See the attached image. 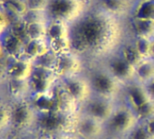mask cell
I'll use <instances>...</instances> for the list:
<instances>
[{
    "label": "cell",
    "mask_w": 154,
    "mask_h": 139,
    "mask_svg": "<svg viewBox=\"0 0 154 139\" xmlns=\"http://www.w3.org/2000/svg\"><path fill=\"white\" fill-rule=\"evenodd\" d=\"M130 37L128 20L110 14L93 0L85 13L70 25L72 51L84 58L87 70L103 65Z\"/></svg>",
    "instance_id": "6da1fadb"
},
{
    "label": "cell",
    "mask_w": 154,
    "mask_h": 139,
    "mask_svg": "<svg viewBox=\"0 0 154 139\" xmlns=\"http://www.w3.org/2000/svg\"><path fill=\"white\" fill-rule=\"evenodd\" d=\"M78 117L79 114H69L62 111L36 113L32 129L45 139L67 135L72 131H75Z\"/></svg>",
    "instance_id": "7a4b0ae2"
},
{
    "label": "cell",
    "mask_w": 154,
    "mask_h": 139,
    "mask_svg": "<svg viewBox=\"0 0 154 139\" xmlns=\"http://www.w3.org/2000/svg\"><path fill=\"white\" fill-rule=\"evenodd\" d=\"M86 75L94 96L113 100H117V99L122 97L125 86L115 79L103 65L88 69Z\"/></svg>",
    "instance_id": "3957f363"
},
{
    "label": "cell",
    "mask_w": 154,
    "mask_h": 139,
    "mask_svg": "<svg viewBox=\"0 0 154 139\" xmlns=\"http://www.w3.org/2000/svg\"><path fill=\"white\" fill-rule=\"evenodd\" d=\"M91 0H49L46 13L49 20H60L69 25L87 9Z\"/></svg>",
    "instance_id": "277c9868"
},
{
    "label": "cell",
    "mask_w": 154,
    "mask_h": 139,
    "mask_svg": "<svg viewBox=\"0 0 154 139\" xmlns=\"http://www.w3.org/2000/svg\"><path fill=\"white\" fill-rule=\"evenodd\" d=\"M139 122L140 119L136 113L128 104H124V102L119 104V107H116L114 113L106 123L108 135L118 137H124L125 135L126 137Z\"/></svg>",
    "instance_id": "5b68a950"
},
{
    "label": "cell",
    "mask_w": 154,
    "mask_h": 139,
    "mask_svg": "<svg viewBox=\"0 0 154 139\" xmlns=\"http://www.w3.org/2000/svg\"><path fill=\"white\" fill-rule=\"evenodd\" d=\"M86 72V62L79 54L70 51L57 55L54 72L59 80L74 75L85 74Z\"/></svg>",
    "instance_id": "8992f818"
},
{
    "label": "cell",
    "mask_w": 154,
    "mask_h": 139,
    "mask_svg": "<svg viewBox=\"0 0 154 139\" xmlns=\"http://www.w3.org/2000/svg\"><path fill=\"white\" fill-rule=\"evenodd\" d=\"M34 68L33 61L26 56L15 59L5 56L0 63V71L6 80H28Z\"/></svg>",
    "instance_id": "52a82bcc"
},
{
    "label": "cell",
    "mask_w": 154,
    "mask_h": 139,
    "mask_svg": "<svg viewBox=\"0 0 154 139\" xmlns=\"http://www.w3.org/2000/svg\"><path fill=\"white\" fill-rule=\"evenodd\" d=\"M59 81L79 107L84 106L94 96L86 73L66 77Z\"/></svg>",
    "instance_id": "ba28073f"
},
{
    "label": "cell",
    "mask_w": 154,
    "mask_h": 139,
    "mask_svg": "<svg viewBox=\"0 0 154 139\" xmlns=\"http://www.w3.org/2000/svg\"><path fill=\"white\" fill-rule=\"evenodd\" d=\"M103 65L124 86L136 81V67L127 61L119 52L110 56Z\"/></svg>",
    "instance_id": "9c48e42d"
},
{
    "label": "cell",
    "mask_w": 154,
    "mask_h": 139,
    "mask_svg": "<svg viewBox=\"0 0 154 139\" xmlns=\"http://www.w3.org/2000/svg\"><path fill=\"white\" fill-rule=\"evenodd\" d=\"M117 105L116 100L94 96L82 106L81 113L106 124L114 113Z\"/></svg>",
    "instance_id": "30bf717a"
},
{
    "label": "cell",
    "mask_w": 154,
    "mask_h": 139,
    "mask_svg": "<svg viewBox=\"0 0 154 139\" xmlns=\"http://www.w3.org/2000/svg\"><path fill=\"white\" fill-rule=\"evenodd\" d=\"M75 132L82 139H106L108 132L106 124L85 114H79Z\"/></svg>",
    "instance_id": "8fae6325"
},
{
    "label": "cell",
    "mask_w": 154,
    "mask_h": 139,
    "mask_svg": "<svg viewBox=\"0 0 154 139\" xmlns=\"http://www.w3.org/2000/svg\"><path fill=\"white\" fill-rule=\"evenodd\" d=\"M56 83L48 91H45L43 93L32 94L28 97L27 99L36 113L62 111L60 99H59V95H58V91L56 88Z\"/></svg>",
    "instance_id": "7c38bea8"
},
{
    "label": "cell",
    "mask_w": 154,
    "mask_h": 139,
    "mask_svg": "<svg viewBox=\"0 0 154 139\" xmlns=\"http://www.w3.org/2000/svg\"><path fill=\"white\" fill-rule=\"evenodd\" d=\"M58 80L57 75L53 70L35 66L33 72L28 79L30 95L50 90Z\"/></svg>",
    "instance_id": "4fadbf2b"
},
{
    "label": "cell",
    "mask_w": 154,
    "mask_h": 139,
    "mask_svg": "<svg viewBox=\"0 0 154 139\" xmlns=\"http://www.w3.org/2000/svg\"><path fill=\"white\" fill-rule=\"evenodd\" d=\"M122 97L125 98L126 104H128L133 110L140 108L151 100L144 84L137 81L124 87Z\"/></svg>",
    "instance_id": "5bb4252c"
},
{
    "label": "cell",
    "mask_w": 154,
    "mask_h": 139,
    "mask_svg": "<svg viewBox=\"0 0 154 139\" xmlns=\"http://www.w3.org/2000/svg\"><path fill=\"white\" fill-rule=\"evenodd\" d=\"M99 7L110 14L128 20L136 0H93Z\"/></svg>",
    "instance_id": "9a60e30c"
},
{
    "label": "cell",
    "mask_w": 154,
    "mask_h": 139,
    "mask_svg": "<svg viewBox=\"0 0 154 139\" xmlns=\"http://www.w3.org/2000/svg\"><path fill=\"white\" fill-rule=\"evenodd\" d=\"M1 41L6 57L15 59L24 56L26 41L22 37L8 30L1 37Z\"/></svg>",
    "instance_id": "2e32d148"
},
{
    "label": "cell",
    "mask_w": 154,
    "mask_h": 139,
    "mask_svg": "<svg viewBox=\"0 0 154 139\" xmlns=\"http://www.w3.org/2000/svg\"><path fill=\"white\" fill-rule=\"evenodd\" d=\"M128 29L131 37L154 38V20L152 19H128Z\"/></svg>",
    "instance_id": "e0dca14e"
},
{
    "label": "cell",
    "mask_w": 154,
    "mask_h": 139,
    "mask_svg": "<svg viewBox=\"0 0 154 139\" xmlns=\"http://www.w3.org/2000/svg\"><path fill=\"white\" fill-rule=\"evenodd\" d=\"M50 50L49 42L47 38L30 39L26 43L24 56L34 61Z\"/></svg>",
    "instance_id": "ac0fdd59"
},
{
    "label": "cell",
    "mask_w": 154,
    "mask_h": 139,
    "mask_svg": "<svg viewBox=\"0 0 154 139\" xmlns=\"http://www.w3.org/2000/svg\"><path fill=\"white\" fill-rule=\"evenodd\" d=\"M130 18L154 20V0H136Z\"/></svg>",
    "instance_id": "d6986e66"
},
{
    "label": "cell",
    "mask_w": 154,
    "mask_h": 139,
    "mask_svg": "<svg viewBox=\"0 0 154 139\" xmlns=\"http://www.w3.org/2000/svg\"><path fill=\"white\" fill-rule=\"evenodd\" d=\"M119 52L127 61H129L131 64H132L135 67L138 66L143 60H145L143 56L140 53L131 37H130L122 45Z\"/></svg>",
    "instance_id": "ffe728a7"
},
{
    "label": "cell",
    "mask_w": 154,
    "mask_h": 139,
    "mask_svg": "<svg viewBox=\"0 0 154 139\" xmlns=\"http://www.w3.org/2000/svg\"><path fill=\"white\" fill-rule=\"evenodd\" d=\"M70 36V25L60 20H50L47 26L48 41Z\"/></svg>",
    "instance_id": "44dd1931"
},
{
    "label": "cell",
    "mask_w": 154,
    "mask_h": 139,
    "mask_svg": "<svg viewBox=\"0 0 154 139\" xmlns=\"http://www.w3.org/2000/svg\"><path fill=\"white\" fill-rule=\"evenodd\" d=\"M154 78V59L143 60L136 66V81L145 84Z\"/></svg>",
    "instance_id": "7402d4cb"
},
{
    "label": "cell",
    "mask_w": 154,
    "mask_h": 139,
    "mask_svg": "<svg viewBox=\"0 0 154 139\" xmlns=\"http://www.w3.org/2000/svg\"><path fill=\"white\" fill-rule=\"evenodd\" d=\"M48 23H29V24H26V36L27 38V41L30 39L47 38L46 35H47Z\"/></svg>",
    "instance_id": "603a6c76"
},
{
    "label": "cell",
    "mask_w": 154,
    "mask_h": 139,
    "mask_svg": "<svg viewBox=\"0 0 154 139\" xmlns=\"http://www.w3.org/2000/svg\"><path fill=\"white\" fill-rule=\"evenodd\" d=\"M56 61H57V54L54 52L51 49L45 54L41 55L40 57L33 61L35 66L53 70V71H54Z\"/></svg>",
    "instance_id": "cb8c5ba5"
},
{
    "label": "cell",
    "mask_w": 154,
    "mask_h": 139,
    "mask_svg": "<svg viewBox=\"0 0 154 139\" xmlns=\"http://www.w3.org/2000/svg\"><path fill=\"white\" fill-rule=\"evenodd\" d=\"M2 7L6 11L15 13L21 16H24L28 10L26 0H6Z\"/></svg>",
    "instance_id": "d4e9b609"
},
{
    "label": "cell",
    "mask_w": 154,
    "mask_h": 139,
    "mask_svg": "<svg viewBox=\"0 0 154 139\" xmlns=\"http://www.w3.org/2000/svg\"><path fill=\"white\" fill-rule=\"evenodd\" d=\"M134 44L139 50L140 53L144 59L151 58V49H152V40L147 37H131Z\"/></svg>",
    "instance_id": "484cf974"
},
{
    "label": "cell",
    "mask_w": 154,
    "mask_h": 139,
    "mask_svg": "<svg viewBox=\"0 0 154 139\" xmlns=\"http://www.w3.org/2000/svg\"><path fill=\"white\" fill-rule=\"evenodd\" d=\"M23 19L26 22V24L48 23L50 21L46 10H37V9H28L27 12L24 15Z\"/></svg>",
    "instance_id": "4316f807"
},
{
    "label": "cell",
    "mask_w": 154,
    "mask_h": 139,
    "mask_svg": "<svg viewBox=\"0 0 154 139\" xmlns=\"http://www.w3.org/2000/svg\"><path fill=\"white\" fill-rule=\"evenodd\" d=\"M49 42L50 49L55 52L57 55L72 51V45L70 41V36L65 38H60L56 40H51Z\"/></svg>",
    "instance_id": "83f0119b"
},
{
    "label": "cell",
    "mask_w": 154,
    "mask_h": 139,
    "mask_svg": "<svg viewBox=\"0 0 154 139\" xmlns=\"http://www.w3.org/2000/svg\"><path fill=\"white\" fill-rule=\"evenodd\" d=\"M125 139H153L149 135L145 121H140L138 125L126 135Z\"/></svg>",
    "instance_id": "f1b7e54d"
},
{
    "label": "cell",
    "mask_w": 154,
    "mask_h": 139,
    "mask_svg": "<svg viewBox=\"0 0 154 139\" xmlns=\"http://www.w3.org/2000/svg\"><path fill=\"white\" fill-rule=\"evenodd\" d=\"M140 121H146L154 117V101L150 100L134 110Z\"/></svg>",
    "instance_id": "f546056e"
},
{
    "label": "cell",
    "mask_w": 154,
    "mask_h": 139,
    "mask_svg": "<svg viewBox=\"0 0 154 139\" xmlns=\"http://www.w3.org/2000/svg\"><path fill=\"white\" fill-rule=\"evenodd\" d=\"M10 27V24L6 14L5 9L2 6H0V37H2Z\"/></svg>",
    "instance_id": "4dcf8cb0"
},
{
    "label": "cell",
    "mask_w": 154,
    "mask_h": 139,
    "mask_svg": "<svg viewBox=\"0 0 154 139\" xmlns=\"http://www.w3.org/2000/svg\"><path fill=\"white\" fill-rule=\"evenodd\" d=\"M49 0H26L28 9L45 10Z\"/></svg>",
    "instance_id": "1f68e13d"
},
{
    "label": "cell",
    "mask_w": 154,
    "mask_h": 139,
    "mask_svg": "<svg viewBox=\"0 0 154 139\" xmlns=\"http://www.w3.org/2000/svg\"><path fill=\"white\" fill-rule=\"evenodd\" d=\"M145 88H146V90L148 91L150 99L152 101H154V78L151 79L149 81H148L147 83L144 84Z\"/></svg>",
    "instance_id": "d6a6232c"
},
{
    "label": "cell",
    "mask_w": 154,
    "mask_h": 139,
    "mask_svg": "<svg viewBox=\"0 0 154 139\" xmlns=\"http://www.w3.org/2000/svg\"><path fill=\"white\" fill-rule=\"evenodd\" d=\"M145 124H146V126H147V129H148L149 135L154 139V117L148 119V120H146Z\"/></svg>",
    "instance_id": "836d02e7"
},
{
    "label": "cell",
    "mask_w": 154,
    "mask_h": 139,
    "mask_svg": "<svg viewBox=\"0 0 154 139\" xmlns=\"http://www.w3.org/2000/svg\"><path fill=\"white\" fill-rule=\"evenodd\" d=\"M5 57V53H4V50H3V46H2V41H1V37H0V60Z\"/></svg>",
    "instance_id": "e575fe53"
},
{
    "label": "cell",
    "mask_w": 154,
    "mask_h": 139,
    "mask_svg": "<svg viewBox=\"0 0 154 139\" xmlns=\"http://www.w3.org/2000/svg\"><path fill=\"white\" fill-rule=\"evenodd\" d=\"M52 139H70V137L68 135H60V136H57V137H54Z\"/></svg>",
    "instance_id": "d590c367"
},
{
    "label": "cell",
    "mask_w": 154,
    "mask_h": 139,
    "mask_svg": "<svg viewBox=\"0 0 154 139\" xmlns=\"http://www.w3.org/2000/svg\"><path fill=\"white\" fill-rule=\"evenodd\" d=\"M151 58L154 59V38L152 40V49H151Z\"/></svg>",
    "instance_id": "8d00e7d4"
},
{
    "label": "cell",
    "mask_w": 154,
    "mask_h": 139,
    "mask_svg": "<svg viewBox=\"0 0 154 139\" xmlns=\"http://www.w3.org/2000/svg\"><path fill=\"white\" fill-rule=\"evenodd\" d=\"M106 139H124V137H118V136H112V137H107Z\"/></svg>",
    "instance_id": "74e56055"
},
{
    "label": "cell",
    "mask_w": 154,
    "mask_h": 139,
    "mask_svg": "<svg viewBox=\"0 0 154 139\" xmlns=\"http://www.w3.org/2000/svg\"><path fill=\"white\" fill-rule=\"evenodd\" d=\"M6 2V0H0V6H2Z\"/></svg>",
    "instance_id": "f35d334b"
}]
</instances>
